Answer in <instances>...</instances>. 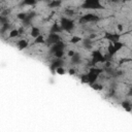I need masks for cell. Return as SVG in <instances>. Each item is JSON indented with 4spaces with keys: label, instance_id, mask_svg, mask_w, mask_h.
Wrapping results in <instances>:
<instances>
[{
    "label": "cell",
    "instance_id": "8",
    "mask_svg": "<svg viewBox=\"0 0 132 132\" xmlns=\"http://www.w3.org/2000/svg\"><path fill=\"white\" fill-rule=\"evenodd\" d=\"M64 48H65V43H64L62 40H60V41H58L57 43H54V44L52 45L51 53L53 54V53H55V52L58 51V50H64Z\"/></svg>",
    "mask_w": 132,
    "mask_h": 132
},
{
    "label": "cell",
    "instance_id": "21",
    "mask_svg": "<svg viewBox=\"0 0 132 132\" xmlns=\"http://www.w3.org/2000/svg\"><path fill=\"white\" fill-rule=\"evenodd\" d=\"M122 105H123V107H124L125 109H127L128 111L131 110V104H130L129 101H124V102L122 103Z\"/></svg>",
    "mask_w": 132,
    "mask_h": 132
},
{
    "label": "cell",
    "instance_id": "1",
    "mask_svg": "<svg viewBox=\"0 0 132 132\" xmlns=\"http://www.w3.org/2000/svg\"><path fill=\"white\" fill-rule=\"evenodd\" d=\"M102 71L103 70L100 69V68H95V67L91 68L90 71L87 73V82L90 84V85H92L93 82H95L97 80L98 76L100 75V73H102Z\"/></svg>",
    "mask_w": 132,
    "mask_h": 132
},
{
    "label": "cell",
    "instance_id": "13",
    "mask_svg": "<svg viewBox=\"0 0 132 132\" xmlns=\"http://www.w3.org/2000/svg\"><path fill=\"white\" fill-rule=\"evenodd\" d=\"M30 35H31L33 38L37 37L38 35H40V29H39L38 27H35V26H33V27L31 28V32H30Z\"/></svg>",
    "mask_w": 132,
    "mask_h": 132
},
{
    "label": "cell",
    "instance_id": "20",
    "mask_svg": "<svg viewBox=\"0 0 132 132\" xmlns=\"http://www.w3.org/2000/svg\"><path fill=\"white\" fill-rule=\"evenodd\" d=\"M53 55L55 56V58H62L64 56V50H58L55 53H53Z\"/></svg>",
    "mask_w": 132,
    "mask_h": 132
},
{
    "label": "cell",
    "instance_id": "12",
    "mask_svg": "<svg viewBox=\"0 0 132 132\" xmlns=\"http://www.w3.org/2000/svg\"><path fill=\"white\" fill-rule=\"evenodd\" d=\"M62 3V0H51L48 2V7L50 8H58Z\"/></svg>",
    "mask_w": 132,
    "mask_h": 132
},
{
    "label": "cell",
    "instance_id": "9",
    "mask_svg": "<svg viewBox=\"0 0 132 132\" xmlns=\"http://www.w3.org/2000/svg\"><path fill=\"white\" fill-rule=\"evenodd\" d=\"M63 64H64V61H63L61 58H56V60H54L53 63L51 64V69H52L53 71H55L58 67L63 66Z\"/></svg>",
    "mask_w": 132,
    "mask_h": 132
},
{
    "label": "cell",
    "instance_id": "14",
    "mask_svg": "<svg viewBox=\"0 0 132 132\" xmlns=\"http://www.w3.org/2000/svg\"><path fill=\"white\" fill-rule=\"evenodd\" d=\"M111 44H112V46H113V48H114V51H116L117 53H118L119 51H121V50L124 47V43L121 42L120 40H119V41H114V42H112Z\"/></svg>",
    "mask_w": 132,
    "mask_h": 132
},
{
    "label": "cell",
    "instance_id": "17",
    "mask_svg": "<svg viewBox=\"0 0 132 132\" xmlns=\"http://www.w3.org/2000/svg\"><path fill=\"white\" fill-rule=\"evenodd\" d=\"M19 34H20V31L18 29H12V30H10V32L8 34V37L9 38H14V37H18Z\"/></svg>",
    "mask_w": 132,
    "mask_h": 132
},
{
    "label": "cell",
    "instance_id": "23",
    "mask_svg": "<svg viewBox=\"0 0 132 132\" xmlns=\"http://www.w3.org/2000/svg\"><path fill=\"white\" fill-rule=\"evenodd\" d=\"M26 16H27V13H25V12L18 13V15H16V18H18L19 20H22V21H24V20L26 19Z\"/></svg>",
    "mask_w": 132,
    "mask_h": 132
},
{
    "label": "cell",
    "instance_id": "25",
    "mask_svg": "<svg viewBox=\"0 0 132 132\" xmlns=\"http://www.w3.org/2000/svg\"><path fill=\"white\" fill-rule=\"evenodd\" d=\"M74 54H75V52H74V51H72V50H70V51H68V53H67V55H68V57H70V58H71V57H72V56H73Z\"/></svg>",
    "mask_w": 132,
    "mask_h": 132
},
{
    "label": "cell",
    "instance_id": "18",
    "mask_svg": "<svg viewBox=\"0 0 132 132\" xmlns=\"http://www.w3.org/2000/svg\"><path fill=\"white\" fill-rule=\"evenodd\" d=\"M90 86H91L95 91H101V90L103 89L102 85H101V84H99V82H96V81H95V82H93V84H92V85H90Z\"/></svg>",
    "mask_w": 132,
    "mask_h": 132
},
{
    "label": "cell",
    "instance_id": "7",
    "mask_svg": "<svg viewBox=\"0 0 132 132\" xmlns=\"http://www.w3.org/2000/svg\"><path fill=\"white\" fill-rule=\"evenodd\" d=\"M104 38L106 40H108L109 42H114V41H119L121 38V35L119 33H106L104 35Z\"/></svg>",
    "mask_w": 132,
    "mask_h": 132
},
{
    "label": "cell",
    "instance_id": "24",
    "mask_svg": "<svg viewBox=\"0 0 132 132\" xmlns=\"http://www.w3.org/2000/svg\"><path fill=\"white\" fill-rule=\"evenodd\" d=\"M58 74H64L65 73V70H64V68H63V66H60V67H58L56 70H55Z\"/></svg>",
    "mask_w": 132,
    "mask_h": 132
},
{
    "label": "cell",
    "instance_id": "2",
    "mask_svg": "<svg viewBox=\"0 0 132 132\" xmlns=\"http://www.w3.org/2000/svg\"><path fill=\"white\" fill-rule=\"evenodd\" d=\"M60 27L63 31L70 32L74 28V22L67 16H63L61 18V21H60Z\"/></svg>",
    "mask_w": 132,
    "mask_h": 132
},
{
    "label": "cell",
    "instance_id": "4",
    "mask_svg": "<svg viewBox=\"0 0 132 132\" xmlns=\"http://www.w3.org/2000/svg\"><path fill=\"white\" fill-rule=\"evenodd\" d=\"M104 63L105 62V58L104 55L101 53V51L99 50H95L92 52V58H91V64L94 66L98 63Z\"/></svg>",
    "mask_w": 132,
    "mask_h": 132
},
{
    "label": "cell",
    "instance_id": "27",
    "mask_svg": "<svg viewBox=\"0 0 132 132\" xmlns=\"http://www.w3.org/2000/svg\"><path fill=\"white\" fill-rule=\"evenodd\" d=\"M118 29H119V30H123V26H122L121 24H119V25H118Z\"/></svg>",
    "mask_w": 132,
    "mask_h": 132
},
{
    "label": "cell",
    "instance_id": "26",
    "mask_svg": "<svg viewBox=\"0 0 132 132\" xmlns=\"http://www.w3.org/2000/svg\"><path fill=\"white\" fill-rule=\"evenodd\" d=\"M69 73H70V74H74V73H75V70H74V69H70V70H69Z\"/></svg>",
    "mask_w": 132,
    "mask_h": 132
},
{
    "label": "cell",
    "instance_id": "11",
    "mask_svg": "<svg viewBox=\"0 0 132 132\" xmlns=\"http://www.w3.org/2000/svg\"><path fill=\"white\" fill-rule=\"evenodd\" d=\"M63 30L61 29V27H60V25H58L57 23H55V24H53L52 26H51V28H50V33H61Z\"/></svg>",
    "mask_w": 132,
    "mask_h": 132
},
{
    "label": "cell",
    "instance_id": "5",
    "mask_svg": "<svg viewBox=\"0 0 132 132\" xmlns=\"http://www.w3.org/2000/svg\"><path fill=\"white\" fill-rule=\"evenodd\" d=\"M60 40H61V37H60V35L58 33H50L45 41H46V43L53 45L54 43H57Z\"/></svg>",
    "mask_w": 132,
    "mask_h": 132
},
{
    "label": "cell",
    "instance_id": "19",
    "mask_svg": "<svg viewBox=\"0 0 132 132\" xmlns=\"http://www.w3.org/2000/svg\"><path fill=\"white\" fill-rule=\"evenodd\" d=\"M36 3V0H22L21 1V5L24 6V5H34Z\"/></svg>",
    "mask_w": 132,
    "mask_h": 132
},
{
    "label": "cell",
    "instance_id": "28",
    "mask_svg": "<svg viewBox=\"0 0 132 132\" xmlns=\"http://www.w3.org/2000/svg\"><path fill=\"white\" fill-rule=\"evenodd\" d=\"M124 1H129V0H124Z\"/></svg>",
    "mask_w": 132,
    "mask_h": 132
},
{
    "label": "cell",
    "instance_id": "10",
    "mask_svg": "<svg viewBox=\"0 0 132 132\" xmlns=\"http://www.w3.org/2000/svg\"><path fill=\"white\" fill-rule=\"evenodd\" d=\"M28 44H29V41H28L27 39H20V40L16 42V46H18V48H19L20 51L25 50V48L28 46Z\"/></svg>",
    "mask_w": 132,
    "mask_h": 132
},
{
    "label": "cell",
    "instance_id": "3",
    "mask_svg": "<svg viewBox=\"0 0 132 132\" xmlns=\"http://www.w3.org/2000/svg\"><path fill=\"white\" fill-rule=\"evenodd\" d=\"M81 8L84 9H101L103 8L100 0H85L81 4Z\"/></svg>",
    "mask_w": 132,
    "mask_h": 132
},
{
    "label": "cell",
    "instance_id": "22",
    "mask_svg": "<svg viewBox=\"0 0 132 132\" xmlns=\"http://www.w3.org/2000/svg\"><path fill=\"white\" fill-rule=\"evenodd\" d=\"M79 41H81V38H80L79 36H73V37H71V39H70V42H71V43H77V42H79Z\"/></svg>",
    "mask_w": 132,
    "mask_h": 132
},
{
    "label": "cell",
    "instance_id": "16",
    "mask_svg": "<svg viewBox=\"0 0 132 132\" xmlns=\"http://www.w3.org/2000/svg\"><path fill=\"white\" fill-rule=\"evenodd\" d=\"M107 54H108L109 57H112V56H114L117 54V52L114 51V48H113V46H112L111 43L108 44V46H107Z\"/></svg>",
    "mask_w": 132,
    "mask_h": 132
},
{
    "label": "cell",
    "instance_id": "15",
    "mask_svg": "<svg viewBox=\"0 0 132 132\" xmlns=\"http://www.w3.org/2000/svg\"><path fill=\"white\" fill-rule=\"evenodd\" d=\"M45 42V39L43 37V35H38L37 37H35V40H34V43L35 44H40V43H44Z\"/></svg>",
    "mask_w": 132,
    "mask_h": 132
},
{
    "label": "cell",
    "instance_id": "6",
    "mask_svg": "<svg viewBox=\"0 0 132 132\" xmlns=\"http://www.w3.org/2000/svg\"><path fill=\"white\" fill-rule=\"evenodd\" d=\"M99 20V16L97 14L94 13H87L84 16H81L80 22H85V23H90V22H97Z\"/></svg>",
    "mask_w": 132,
    "mask_h": 132
}]
</instances>
